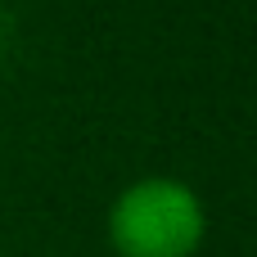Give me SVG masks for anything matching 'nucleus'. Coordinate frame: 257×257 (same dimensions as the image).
<instances>
[{
  "label": "nucleus",
  "instance_id": "f257e3e1",
  "mask_svg": "<svg viewBox=\"0 0 257 257\" xmlns=\"http://www.w3.org/2000/svg\"><path fill=\"white\" fill-rule=\"evenodd\" d=\"M203 235L208 212L176 176L131 181L108 208V244L117 257H194Z\"/></svg>",
  "mask_w": 257,
  "mask_h": 257
}]
</instances>
